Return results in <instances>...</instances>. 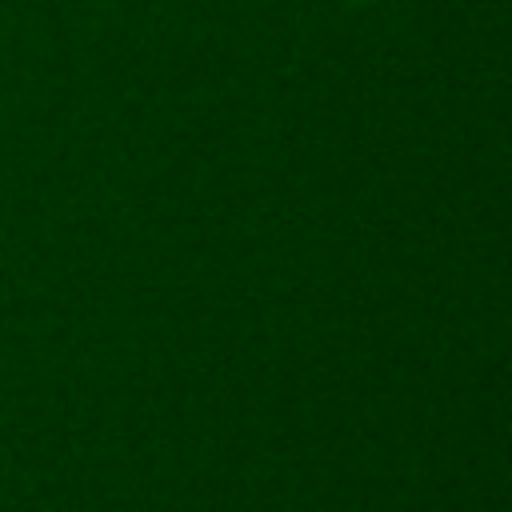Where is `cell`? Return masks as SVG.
Masks as SVG:
<instances>
[{
  "instance_id": "1",
  "label": "cell",
  "mask_w": 512,
  "mask_h": 512,
  "mask_svg": "<svg viewBox=\"0 0 512 512\" xmlns=\"http://www.w3.org/2000/svg\"><path fill=\"white\" fill-rule=\"evenodd\" d=\"M348 4H372V0H348Z\"/></svg>"
}]
</instances>
